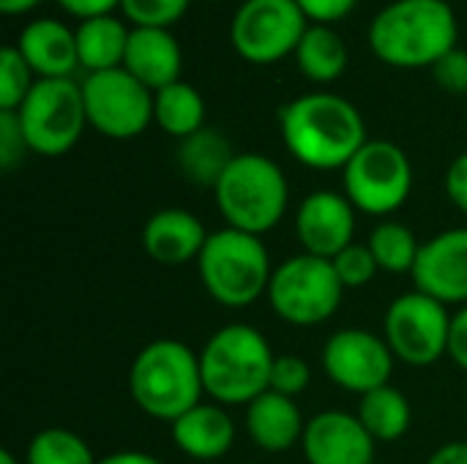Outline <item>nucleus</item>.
<instances>
[{
  "label": "nucleus",
  "mask_w": 467,
  "mask_h": 464,
  "mask_svg": "<svg viewBox=\"0 0 467 464\" xmlns=\"http://www.w3.org/2000/svg\"><path fill=\"white\" fill-rule=\"evenodd\" d=\"M25 464H99V459L79 435L60 427H49L33 435Z\"/></svg>",
  "instance_id": "nucleus-28"
},
{
  "label": "nucleus",
  "mask_w": 467,
  "mask_h": 464,
  "mask_svg": "<svg viewBox=\"0 0 467 464\" xmlns=\"http://www.w3.org/2000/svg\"><path fill=\"white\" fill-rule=\"evenodd\" d=\"M290 156L309 170H345L364 148L367 126L353 101L331 90L296 96L279 112Z\"/></svg>",
  "instance_id": "nucleus-1"
},
{
  "label": "nucleus",
  "mask_w": 467,
  "mask_h": 464,
  "mask_svg": "<svg viewBox=\"0 0 467 464\" xmlns=\"http://www.w3.org/2000/svg\"><path fill=\"white\" fill-rule=\"evenodd\" d=\"M298 71L315 85H331L348 71V44L331 25H309L296 46Z\"/></svg>",
  "instance_id": "nucleus-23"
},
{
  "label": "nucleus",
  "mask_w": 467,
  "mask_h": 464,
  "mask_svg": "<svg viewBox=\"0 0 467 464\" xmlns=\"http://www.w3.org/2000/svg\"><path fill=\"white\" fill-rule=\"evenodd\" d=\"M205 3H219V0H205Z\"/></svg>",
  "instance_id": "nucleus-43"
},
{
  "label": "nucleus",
  "mask_w": 467,
  "mask_h": 464,
  "mask_svg": "<svg viewBox=\"0 0 467 464\" xmlns=\"http://www.w3.org/2000/svg\"><path fill=\"white\" fill-rule=\"evenodd\" d=\"M213 197L227 227L260 238L285 219L290 186L274 159L238 153L213 186Z\"/></svg>",
  "instance_id": "nucleus-5"
},
{
  "label": "nucleus",
  "mask_w": 467,
  "mask_h": 464,
  "mask_svg": "<svg viewBox=\"0 0 467 464\" xmlns=\"http://www.w3.org/2000/svg\"><path fill=\"white\" fill-rule=\"evenodd\" d=\"M0 464H22L11 451H0Z\"/></svg>",
  "instance_id": "nucleus-42"
},
{
  "label": "nucleus",
  "mask_w": 467,
  "mask_h": 464,
  "mask_svg": "<svg viewBox=\"0 0 467 464\" xmlns=\"http://www.w3.org/2000/svg\"><path fill=\"white\" fill-rule=\"evenodd\" d=\"M451 314L446 304L413 290L394 298L383 317V339L408 366H432L449 356Z\"/></svg>",
  "instance_id": "nucleus-10"
},
{
  "label": "nucleus",
  "mask_w": 467,
  "mask_h": 464,
  "mask_svg": "<svg viewBox=\"0 0 467 464\" xmlns=\"http://www.w3.org/2000/svg\"><path fill=\"white\" fill-rule=\"evenodd\" d=\"M66 14L82 19H93V16H104L112 14L115 8H120V0H55Z\"/></svg>",
  "instance_id": "nucleus-37"
},
{
  "label": "nucleus",
  "mask_w": 467,
  "mask_h": 464,
  "mask_svg": "<svg viewBox=\"0 0 467 464\" xmlns=\"http://www.w3.org/2000/svg\"><path fill=\"white\" fill-rule=\"evenodd\" d=\"M304 457L309 464H372L375 438L361 418L345 410H323L306 421Z\"/></svg>",
  "instance_id": "nucleus-16"
},
{
  "label": "nucleus",
  "mask_w": 467,
  "mask_h": 464,
  "mask_svg": "<svg viewBox=\"0 0 467 464\" xmlns=\"http://www.w3.org/2000/svg\"><path fill=\"white\" fill-rule=\"evenodd\" d=\"M304 429H306V421L296 399L290 397L265 391L254 402L246 405V435L257 449L268 454L290 451L296 443L304 440Z\"/></svg>",
  "instance_id": "nucleus-20"
},
{
  "label": "nucleus",
  "mask_w": 467,
  "mask_h": 464,
  "mask_svg": "<svg viewBox=\"0 0 467 464\" xmlns=\"http://www.w3.org/2000/svg\"><path fill=\"white\" fill-rule=\"evenodd\" d=\"M274 353L268 339L246 325L219 328L200 350L202 388L216 405H249L271 386Z\"/></svg>",
  "instance_id": "nucleus-4"
},
{
  "label": "nucleus",
  "mask_w": 467,
  "mask_h": 464,
  "mask_svg": "<svg viewBox=\"0 0 467 464\" xmlns=\"http://www.w3.org/2000/svg\"><path fill=\"white\" fill-rule=\"evenodd\" d=\"M375 263L386 273H410L419 257L421 243L416 241L413 230L402 222H380L367 241Z\"/></svg>",
  "instance_id": "nucleus-27"
},
{
  "label": "nucleus",
  "mask_w": 467,
  "mask_h": 464,
  "mask_svg": "<svg viewBox=\"0 0 467 464\" xmlns=\"http://www.w3.org/2000/svg\"><path fill=\"white\" fill-rule=\"evenodd\" d=\"M123 68L156 93L181 79V44L164 27H131Z\"/></svg>",
  "instance_id": "nucleus-19"
},
{
  "label": "nucleus",
  "mask_w": 467,
  "mask_h": 464,
  "mask_svg": "<svg viewBox=\"0 0 467 464\" xmlns=\"http://www.w3.org/2000/svg\"><path fill=\"white\" fill-rule=\"evenodd\" d=\"M36 74L11 44L0 49V112H16L36 85Z\"/></svg>",
  "instance_id": "nucleus-29"
},
{
  "label": "nucleus",
  "mask_w": 467,
  "mask_h": 464,
  "mask_svg": "<svg viewBox=\"0 0 467 464\" xmlns=\"http://www.w3.org/2000/svg\"><path fill=\"white\" fill-rule=\"evenodd\" d=\"M356 235V208L345 194L320 189L304 197L296 213V238L306 254L334 260Z\"/></svg>",
  "instance_id": "nucleus-15"
},
{
  "label": "nucleus",
  "mask_w": 467,
  "mask_h": 464,
  "mask_svg": "<svg viewBox=\"0 0 467 464\" xmlns=\"http://www.w3.org/2000/svg\"><path fill=\"white\" fill-rule=\"evenodd\" d=\"M306 27L296 0H244L230 22V44L246 63L274 66L296 55Z\"/></svg>",
  "instance_id": "nucleus-11"
},
{
  "label": "nucleus",
  "mask_w": 467,
  "mask_h": 464,
  "mask_svg": "<svg viewBox=\"0 0 467 464\" xmlns=\"http://www.w3.org/2000/svg\"><path fill=\"white\" fill-rule=\"evenodd\" d=\"M16 118L22 123L30 153L47 159L63 156L79 142L88 126L82 85L71 77L36 79L33 90L16 109Z\"/></svg>",
  "instance_id": "nucleus-8"
},
{
  "label": "nucleus",
  "mask_w": 467,
  "mask_h": 464,
  "mask_svg": "<svg viewBox=\"0 0 467 464\" xmlns=\"http://www.w3.org/2000/svg\"><path fill=\"white\" fill-rule=\"evenodd\" d=\"M432 77L435 82L454 96H465L467 93V49L454 46L451 52H446L435 66H432Z\"/></svg>",
  "instance_id": "nucleus-34"
},
{
  "label": "nucleus",
  "mask_w": 467,
  "mask_h": 464,
  "mask_svg": "<svg viewBox=\"0 0 467 464\" xmlns=\"http://www.w3.org/2000/svg\"><path fill=\"white\" fill-rule=\"evenodd\" d=\"M449 356L451 361L467 372V306H462L451 320V336H449Z\"/></svg>",
  "instance_id": "nucleus-38"
},
{
  "label": "nucleus",
  "mask_w": 467,
  "mask_h": 464,
  "mask_svg": "<svg viewBox=\"0 0 467 464\" xmlns=\"http://www.w3.org/2000/svg\"><path fill=\"white\" fill-rule=\"evenodd\" d=\"M446 194L454 208H460L467 216V150L460 153L449 170H446Z\"/></svg>",
  "instance_id": "nucleus-36"
},
{
  "label": "nucleus",
  "mask_w": 467,
  "mask_h": 464,
  "mask_svg": "<svg viewBox=\"0 0 467 464\" xmlns=\"http://www.w3.org/2000/svg\"><path fill=\"white\" fill-rule=\"evenodd\" d=\"M372 464H378V462H372Z\"/></svg>",
  "instance_id": "nucleus-44"
},
{
  "label": "nucleus",
  "mask_w": 467,
  "mask_h": 464,
  "mask_svg": "<svg viewBox=\"0 0 467 464\" xmlns=\"http://www.w3.org/2000/svg\"><path fill=\"white\" fill-rule=\"evenodd\" d=\"M88 126L109 139L140 137L153 123V90L123 66L88 74L82 82Z\"/></svg>",
  "instance_id": "nucleus-12"
},
{
  "label": "nucleus",
  "mask_w": 467,
  "mask_h": 464,
  "mask_svg": "<svg viewBox=\"0 0 467 464\" xmlns=\"http://www.w3.org/2000/svg\"><path fill=\"white\" fill-rule=\"evenodd\" d=\"M331 263H334V271H337V276H339L345 290L367 287L378 276V271H380L367 243H350Z\"/></svg>",
  "instance_id": "nucleus-31"
},
{
  "label": "nucleus",
  "mask_w": 467,
  "mask_h": 464,
  "mask_svg": "<svg viewBox=\"0 0 467 464\" xmlns=\"http://www.w3.org/2000/svg\"><path fill=\"white\" fill-rule=\"evenodd\" d=\"M410 276L419 293L446 306H467V227L443 230L424 241Z\"/></svg>",
  "instance_id": "nucleus-14"
},
{
  "label": "nucleus",
  "mask_w": 467,
  "mask_h": 464,
  "mask_svg": "<svg viewBox=\"0 0 467 464\" xmlns=\"http://www.w3.org/2000/svg\"><path fill=\"white\" fill-rule=\"evenodd\" d=\"M208 235L211 232H205L200 216H194L192 211L164 208L145 222L142 249L153 263L164 268H178L200 257Z\"/></svg>",
  "instance_id": "nucleus-17"
},
{
  "label": "nucleus",
  "mask_w": 467,
  "mask_h": 464,
  "mask_svg": "<svg viewBox=\"0 0 467 464\" xmlns=\"http://www.w3.org/2000/svg\"><path fill=\"white\" fill-rule=\"evenodd\" d=\"M189 5L192 0H120V11L134 27H164V30L181 22Z\"/></svg>",
  "instance_id": "nucleus-30"
},
{
  "label": "nucleus",
  "mask_w": 467,
  "mask_h": 464,
  "mask_svg": "<svg viewBox=\"0 0 467 464\" xmlns=\"http://www.w3.org/2000/svg\"><path fill=\"white\" fill-rule=\"evenodd\" d=\"M309 383H312V369L304 358H298V356H276L274 358L268 391L296 399L298 394H304L309 388Z\"/></svg>",
  "instance_id": "nucleus-32"
},
{
  "label": "nucleus",
  "mask_w": 467,
  "mask_h": 464,
  "mask_svg": "<svg viewBox=\"0 0 467 464\" xmlns=\"http://www.w3.org/2000/svg\"><path fill=\"white\" fill-rule=\"evenodd\" d=\"M41 0H0V11L5 16H16V14H27L38 5Z\"/></svg>",
  "instance_id": "nucleus-41"
},
{
  "label": "nucleus",
  "mask_w": 467,
  "mask_h": 464,
  "mask_svg": "<svg viewBox=\"0 0 467 464\" xmlns=\"http://www.w3.org/2000/svg\"><path fill=\"white\" fill-rule=\"evenodd\" d=\"M30 153L16 112H0V170L11 172Z\"/></svg>",
  "instance_id": "nucleus-33"
},
{
  "label": "nucleus",
  "mask_w": 467,
  "mask_h": 464,
  "mask_svg": "<svg viewBox=\"0 0 467 464\" xmlns=\"http://www.w3.org/2000/svg\"><path fill=\"white\" fill-rule=\"evenodd\" d=\"M129 36H131V30L115 14L82 19L77 25V55H79V66L88 74L120 68L123 66V57H126Z\"/></svg>",
  "instance_id": "nucleus-22"
},
{
  "label": "nucleus",
  "mask_w": 467,
  "mask_h": 464,
  "mask_svg": "<svg viewBox=\"0 0 467 464\" xmlns=\"http://www.w3.org/2000/svg\"><path fill=\"white\" fill-rule=\"evenodd\" d=\"M342 295L345 287L334 271V263L301 252L274 268L265 298L279 320L306 328L334 317Z\"/></svg>",
  "instance_id": "nucleus-7"
},
{
  "label": "nucleus",
  "mask_w": 467,
  "mask_h": 464,
  "mask_svg": "<svg viewBox=\"0 0 467 464\" xmlns=\"http://www.w3.org/2000/svg\"><path fill=\"white\" fill-rule=\"evenodd\" d=\"M153 123L175 139H186L194 131L205 129L202 93L183 79L156 90L153 93Z\"/></svg>",
  "instance_id": "nucleus-25"
},
{
  "label": "nucleus",
  "mask_w": 467,
  "mask_h": 464,
  "mask_svg": "<svg viewBox=\"0 0 467 464\" xmlns=\"http://www.w3.org/2000/svg\"><path fill=\"white\" fill-rule=\"evenodd\" d=\"M197 271L205 293L230 309H244L268 295L274 276L265 243L257 235L224 227L211 232L200 257Z\"/></svg>",
  "instance_id": "nucleus-6"
},
{
  "label": "nucleus",
  "mask_w": 467,
  "mask_h": 464,
  "mask_svg": "<svg viewBox=\"0 0 467 464\" xmlns=\"http://www.w3.org/2000/svg\"><path fill=\"white\" fill-rule=\"evenodd\" d=\"M323 369L339 388L364 397L380 386H389L394 353L383 336H375L364 328H345L326 342Z\"/></svg>",
  "instance_id": "nucleus-13"
},
{
  "label": "nucleus",
  "mask_w": 467,
  "mask_h": 464,
  "mask_svg": "<svg viewBox=\"0 0 467 464\" xmlns=\"http://www.w3.org/2000/svg\"><path fill=\"white\" fill-rule=\"evenodd\" d=\"M38 79H63L79 66L77 30L55 16L30 19L14 44Z\"/></svg>",
  "instance_id": "nucleus-18"
},
{
  "label": "nucleus",
  "mask_w": 467,
  "mask_h": 464,
  "mask_svg": "<svg viewBox=\"0 0 467 464\" xmlns=\"http://www.w3.org/2000/svg\"><path fill=\"white\" fill-rule=\"evenodd\" d=\"M235 156L238 153L233 150L230 139L222 131L208 129V126L194 131L192 137L181 139V145H178L181 172L186 175L189 183L202 186V189H213Z\"/></svg>",
  "instance_id": "nucleus-24"
},
{
  "label": "nucleus",
  "mask_w": 467,
  "mask_h": 464,
  "mask_svg": "<svg viewBox=\"0 0 467 464\" xmlns=\"http://www.w3.org/2000/svg\"><path fill=\"white\" fill-rule=\"evenodd\" d=\"M99 464H164L161 459L150 457V454H142V451H118V454H109L104 459H99Z\"/></svg>",
  "instance_id": "nucleus-40"
},
{
  "label": "nucleus",
  "mask_w": 467,
  "mask_h": 464,
  "mask_svg": "<svg viewBox=\"0 0 467 464\" xmlns=\"http://www.w3.org/2000/svg\"><path fill=\"white\" fill-rule=\"evenodd\" d=\"M427 464H467V440H457V443H446L441 446Z\"/></svg>",
  "instance_id": "nucleus-39"
},
{
  "label": "nucleus",
  "mask_w": 467,
  "mask_h": 464,
  "mask_svg": "<svg viewBox=\"0 0 467 464\" xmlns=\"http://www.w3.org/2000/svg\"><path fill=\"white\" fill-rule=\"evenodd\" d=\"M356 416L361 418L364 429L375 438V443H397L400 438L408 435L413 421L408 397L391 383L364 394Z\"/></svg>",
  "instance_id": "nucleus-26"
},
{
  "label": "nucleus",
  "mask_w": 467,
  "mask_h": 464,
  "mask_svg": "<svg viewBox=\"0 0 467 464\" xmlns=\"http://www.w3.org/2000/svg\"><path fill=\"white\" fill-rule=\"evenodd\" d=\"M172 427V440L181 454L197 462L222 459L235 443V424L222 405L200 402L189 413H183Z\"/></svg>",
  "instance_id": "nucleus-21"
},
{
  "label": "nucleus",
  "mask_w": 467,
  "mask_h": 464,
  "mask_svg": "<svg viewBox=\"0 0 467 464\" xmlns=\"http://www.w3.org/2000/svg\"><path fill=\"white\" fill-rule=\"evenodd\" d=\"M296 3L312 25H334L358 5V0H296Z\"/></svg>",
  "instance_id": "nucleus-35"
},
{
  "label": "nucleus",
  "mask_w": 467,
  "mask_h": 464,
  "mask_svg": "<svg viewBox=\"0 0 467 464\" xmlns=\"http://www.w3.org/2000/svg\"><path fill=\"white\" fill-rule=\"evenodd\" d=\"M367 38L386 66L432 68L460 46V22L446 0H394L372 16Z\"/></svg>",
  "instance_id": "nucleus-2"
},
{
  "label": "nucleus",
  "mask_w": 467,
  "mask_h": 464,
  "mask_svg": "<svg viewBox=\"0 0 467 464\" xmlns=\"http://www.w3.org/2000/svg\"><path fill=\"white\" fill-rule=\"evenodd\" d=\"M342 183L345 197L356 211L369 216H391L413 191V164L391 139H367L342 170Z\"/></svg>",
  "instance_id": "nucleus-9"
},
{
  "label": "nucleus",
  "mask_w": 467,
  "mask_h": 464,
  "mask_svg": "<svg viewBox=\"0 0 467 464\" xmlns=\"http://www.w3.org/2000/svg\"><path fill=\"white\" fill-rule=\"evenodd\" d=\"M129 391L145 416L175 424L202 402L200 353L178 339H156L145 345L129 369Z\"/></svg>",
  "instance_id": "nucleus-3"
}]
</instances>
